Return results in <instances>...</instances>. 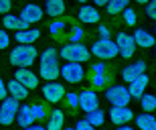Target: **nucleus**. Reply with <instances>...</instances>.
<instances>
[{"mask_svg": "<svg viewBox=\"0 0 156 130\" xmlns=\"http://www.w3.org/2000/svg\"><path fill=\"white\" fill-rule=\"evenodd\" d=\"M35 59H37V49L33 47V45H16V47L10 51V63L16 65L18 69L33 65Z\"/></svg>", "mask_w": 156, "mask_h": 130, "instance_id": "nucleus-1", "label": "nucleus"}, {"mask_svg": "<svg viewBox=\"0 0 156 130\" xmlns=\"http://www.w3.org/2000/svg\"><path fill=\"white\" fill-rule=\"evenodd\" d=\"M59 55H61L65 61L85 63L91 53H89V51L85 49V45H81V43H67V45H63V49L59 51Z\"/></svg>", "mask_w": 156, "mask_h": 130, "instance_id": "nucleus-2", "label": "nucleus"}, {"mask_svg": "<svg viewBox=\"0 0 156 130\" xmlns=\"http://www.w3.org/2000/svg\"><path fill=\"white\" fill-rule=\"evenodd\" d=\"M105 98L114 108H122V106H128L130 104V92H128L126 85H110L105 89Z\"/></svg>", "mask_w": 156, "mask_h": 130, "instance_id": "nucleus-3", "label": "nucleus"}, {"mask_svg": "<svg viewBox=\"0 0 156 130\" xmlns=\"http://www.w3.org/2000/svg\"><path fill=\"white\" fill-rule=\"evenodd\" d=\"M59 75L63 77L65 81L69 83H79L85 75V69H83V65L81 63H73V61H67L65 65L59 67Z\"/></svg>", "mask_w": 156, "mask_h": 130, "instance_id": "nucleus-4", "label": "nucleus"}, {"mask_svg": "<svg viewBox=\"0 0 156 130\" xmlns=\"http://www.w3.org/2000/svg\"><path fill=\"white\" fill-rule=\"evenodd\" d=\"M91 53L99 59H114L118 55V47L112 39H99L91 45Z\"/></svg>", "mask_w": 156, "mask_h": 130, "instance_id": "nucleus-5", "label": "nucleus"}, {"mask_svg": "<svg viewBox=\"0 0 156 130\" xmlns=\"http://www.w3.org/2000/svg\"><path fill=\"white\" fill-rule=\"evenodd\" d=\"M16 112H18V102L14 98H4L2 104H0V124H12L14 118H16Z\"/></svg>", "mask_w": 156, "mask_h": 130, "instance_id": "nucleus-6", "label": "nucleus"}, {"mask_svg": "<svg viewBox=\"0 0 156 130\" xmlns=\"http://www.w3.org/2000/svg\"><path fill=\"white\" fill-rule=\"evenodd\" d=\"M116 47H118V53L124 57V59H130L136 51V43H134L132 35H128V33H118V39L116 41Z\"/></svg>", "mask_w": 156, "mask_h": 130, "instance_id": "nucleus-7", "label": "nucleus"}, {"mask_svg": "<svg viewBox=\"0 0 156 130\" xmlns=\"http://www.w3.org/2000/svg\"><path fill=\"white\" fill-rule=\"evenodd\" d=\"M98 106H99V98H98V94H95L93 89H83V92L79 94V108L85 114L98 110Z\"/></svg>", "mask_w": 156, "mask_h": 130, "instance_id": "nucleus-8", "label": "nucleus"}, {"mask_svg": "<svg viewBox=\"0 0 156 130\" xmlns=\"http://www.w3.org/2000/svg\"><path fill=\"white\" fill-rule=\"evenodd\" d=\"M43 14H45V12H43V8H41L39 4H33V2H30V4H27L23 10H20L18 18H20V20H24L27 24H35V23H39L41 18H43Z\"/></svg>", "mask_w": 156, "mask_h": 130, "instance_id": "nucleus-9", "label": "nucleus"}, {"mask_svg": "<svg viewBox=\"0 0 156 130\" xmlns=\"http://www.w3.org/2000/svg\"><path fill=\"white\" fill-rule=\"evenodd\" d=\"M43 96H45L47 102L57 104V102H61L65 98V88L61 85V83H57V81H49L45 88H43Z\"/></svg>", "mask_w": 156, "mask_h": 130, "instance_id": "nucleus-10", "label": "nucleus"}, {"mask_svg": "<svg viewBox=\"0 0 156 130\" xmlns=\"http://www.w3.org/2000/svg\"><path fill=\"white\" fill-rule=\"evenodd\" d=\"M14 79H16L18 83H23L27 89H35L37 85H39V77H37L29 67H20V69H16Z\"/></svg>", "mask_w": 156, "mask_h": 130, "instance_id": "nucleus-11", "label": "nucleus"}, {"mask_svg": "<svg viewBox=\"0 0 156 130\" xmlns=\"http://www.w3.org/2000/svg\"><path fill=\"white\" fill-rule=\"evenodd\" d=\"M144 73H146V63H144V61H136L134 65H126V67H124V71H122V77H124V81L132 83L136 77L144 75Z\"/></svg>", "mask_w": 156, "mask_h": 130, "instance_id": "nucleus-12", "label": "nucleus"}, {"mask_svg": "<svg viewBox=\"0 0 156 130\" xmlns=\"http://www.w3.org/2000/svg\"><path fill=\"white\" fill-rule=\"evenodd\" d=\"M110 118H112V122H114V124L124 126V124H128V122H130V120L134 118V112H132V110H130L128 106H122V108H112Z\"/></svg>", "mask_w": 156, "mask_h": 130, "instance_id": "nucleus-13", "label": "nucleus"}, {"mask_svg": "<svg viewBox=\"0 0 156 130\" xmlns=\"http://www.w3.org/2000/svg\"><path fill=\"white\" fill-rule=\"evenodd\" d=\"M148 81H150V79H148V75H140V77H136V79H134L132 83H130V88H128V92H130V98H142V94H144L146 92V88H148Z\"/></svg>", "mask_w": 156, "mask_h": 130, "instance_id": "nucleus-14", "label": "nucleus"}, {"mask_svg": "<svg viewBox=\"0 0 156 130\" xmlns=\"http://www.w3.org/2000/svg\"><path fill=\"white\" fill-rule=\"evenodd\" d=\"M65 124V112L63 110H53L47 114V130H61Z\"/></svg>", "mask_w": 156, "mask_h": 130, "instance_id": "nucleus-15", "label": "nucleus"}, {"mask_svg": "<svg viewBox=\"0 0 156 130\" xmlns=\"http://www.w3.org/2000/svg\"><path fill=\"white\" fill-rule=\"evenodd\" d=\"M39 37H41L39 29H24V31H16L14 39H16L18 45H33Z\"/></svg>", "mask_w": 156, "mask_h": 130, "instance_id": "nucleus-16", "label": "nucleus"}, {"mask_svg": "<svg viewBox=\"0 0 156 130\" xmlns=\"http://www.w3.org/2000/svg\"><path fill=\"white\" fill-rule=\"evenodd\" d=\"M134 43H136V47H144V49H150V47H154L156 45V39L148 33V31H144V29H138L136 33H134Z\"/></svg>", "mask_w": 156, "mask_h": 130, "instance_id": "nucleus-17", "label": "nucleus"}, {"mask_svg": "<svg viewBox=\"0 0 156 130\" xmlns=\"http://www.w3.org/2000/svg\"><path fill=\"white\" fill-rule=\"evenodd\" d=\"M6 92L10 94V98H14L16 102L24 100V98H29V89L24 88L23 83H18L16 79H12V81L6 83Z\"/></svg>", "mask_w": 156, "mask_h": 130, "instance_id": "nucleus-18", "label": "nucleus"}, {"mask_svg": "<svg viewBox=\"0 0 156 130\" xmlns=\"http://www.w3.org/2000/svg\"><path fill=\"white\" fill-rule=\"evenodd\" d=\"M77 16H79V20H81V23L91 24V23H98L101 14L98 12V8H95V6H87V4H85V6H83V8H81L79 12H77Z\"/></svg>", "mask_w": 156, "mask_h": 130, "instance_id": "nucleus-19", "label": "nucleus"}, {"mask_svg": "<svg viewBox=\"0 0 156 130\" xmlns=\"http://www.w3.org/2000/svg\"><path fill=\"white\" fill-rule=\"evenodd\" d=\"M49 16L53 18H59V16H63L65 14V2L63 0H47L45 2V10Z\"/></svg>", "mask_w": 156, "mask_h": 130, "instance_id": "nucleus-20", "label": "nucleus"}, {"mask_svg": "<svg viewBox=\"0 0 156 130\" xmlns=\"http://www.w3.org/2000/svg\"><path fill=\"white\" fill-rule=\"evenodd\" d=\"M136 126H138V130H156V116L154 114H140V116H136Z\"/></svg>", "mask_w": 156, "mask_h": 130, "instance_id": "nucleus-21", "label": "nucleus"}, {"mask_svg": "<svg viewBox=\"0 0 156 130\" xmlns=\"http://www.w3.org/2000/svg\"><path fill=\"white\" fill-rule=\"evenodd\" d=\"M18 122V124L23 126V128H27V126H33V122H35V116H33V112H30V106H20L16 112V118H14Z\"/></svg>", "mask_w": 156, "mask_h": 130, "instance_id": "nucleus-22", "label": "nucleus"}, {"mask_svg": "<svg viewBox=\"0 0 156 130\" xmlns=\"http://www.w3.org/2000/svg\"><path fill=\"white\" fill-rule=\"evenodd\" d=\"M39 75L47 81H55L59 77V63H47L39 67Z\"/></svg>", "mask_w": 156, "mask_h": 130, "instance_id": "nucleus-23", "label": "nucleus"}, {"mask_svg": "<svg viewBox=\"0 0 156 130\" xmlns=\"http://www.w3.org/2000/svg\"><path fill=\"white\" fill-rule=\"evenodd\" d=\"M4 29L8 31H24V29H29V24L24 23V20H20V18L16 16V14H4Z\"/></svg>", "mask_w": 156, "mask_h": 130, "instance_id": "nucleus-24", "label": "nucleus"}, {"mask_svg": "<svg viewBox=\"0 0 156 130\" xmlns=\"http://www.w3.org/2000/svg\"><path fill=\"white\" fill-rule=\"evenodd\" d=\"M140 104H142V110H144V112L152 114L156 110V96L154 94H142Z\"/></svg>", "mask_w": 156, "mask_h": 130, "instance_id": "nucleus-25", "label": "nucleus"}, {"mask_svg": "<svg viewBox=\"0 0 156 130\" xmlns=\"http://www.w3.org/2000/svg\"><path fill=\"white\" fill-rule=\"evenodd\" d=\"M57 57H59V51L53 47H47L43 53H41V65H47V63H57Z\"/></svg>", "mask_w": 156, "mask_h": 130, "instance_id": "nucleus-26", "label": "nucleus"}, {"mask_svg": "<svg viewBox=\"0 0 156 130\" xmlns=\"http://www.w3.org/2000/svg\"><path fill=\"white\" fill-rule=\"evenodd\" d=\"M128 2H130V0H110V2L105 4V8H108L110 14H118V12H124L128 8Z\"/></svg>", "mask_w": 156, "mask_h": 130, "instance_id": "nucleus-27", "label": "nucleus"}, {"mask_svg": "<svg viewBox=\"0 0 156 130\" xmlns=\"http://www.w3.org/2000/svg\"><path fill=\"white\" fill-rule=\"evenodd\" d=\"M87 122H89V124H91V126H101V124H104V120H105V116H104V112H101V110H99V108H98V110H93V112H89V114H87Z\"/></svg>", "mask_w": 156, "mask_h": 130, "instance_id": "nucleus-28", "label": "nucleus"}, {"mask_svg": "<svg viewBox=\"0 0 156 130\" xmlns=\"http://www.w3.org/2000/svg\"><path fill=\"white\" fill-rule=\"evenodd\" d=\"M108 81H110V73H91L93 88H105Z\"/></svg>", "mask_w": 156, "mask_h": 130, "instance_id": "nucleus-29", "label": "nucleus"}, {"mask_svg": "<svg viewBox=\"0 0 156 130\" xmlns=\"http://www.w3.org/2000/svg\"><path fill=\"white\" fill-rule=\"evenodd\" d=\"M49 29H51V35L53 37L61 39V37H63V31H65V20H53Z\"/></svg>", "mask_w": 156, "mask_h": 130, "instance_id": "nucleus-30", "label": "nucleus"}, {"mask_svg": "<svg viewBox=\"0 0 156 130\" xmlns=\"http://www.w3.org/2000/svg\"><path fill=\"white\" fill-rule=\"evenodd\" d=\"M30 112H33L35 120H41V118H47L49 110L45 108V104H33V106H30Z\"/></svg>", "mask_w": 156, "mask_h": 130, "instance_id": "nucleus-31", "label": "nucleus"}, {"mask_svg": "<svg viewBox=\"0 0 156 130\" xmlns=\"http://www.w3.org/2000/svg\"><path fill=\"white\" fill-rule=\"evenodd\" d=\"M65 104H67V108H71V110H75V108H79V94H75V92H69V94H65Z\"/></svg>", "mask_w": 156, "mask_h": 130, "instance_id": "nucleus-32", "label": "nucleus"}, {"mask_svg": "<svg viewBox=\"0 0 156 130\" xmlns=\"http://www.w3.org/2000/svg\"><path fill=\"white\" fill-rule=\"evenodd\" d=\"M83 35H85V33H83L81 27H73V29H71V35H69V43H79L81 39H83Z\"/></svg>", "mask_w": 156, "mask_h": 130, "instance_id": "nucleus-33", "label": "nucleus"}, {"mask_svg": "<svg viewBox=\"0 0 156 130\" xmlns=\"http://www.w3.org/2000/svg\"><path fill=\"white\" fill-rule=\"evenodd\" d=\"M136 20H138V14H136L132 8H126V10H124V23L132 27V24H136Z\"/></svg>", "mask_w": 156, "mask_h": 130, "instance_id": "nucleus-34", "label": "nucleus"}, {"mask_svg": "<svg viewBox=\"0 0 156 130\" xmlns=\"http://www.w3.org/2000/svg\"><path fill=\"white\" fill-rule=\"evenodd\" d=\"M91 73H110V69H108V65L104 61H99V63L91 65Z\"/></svg>", "mask_w": 156, "mask_h": 130, "instance_id": "nucleus-35", "label": "nucleus"}, {"mask_svg": "<svg viewBox=\"0 0 156 130\" xmlns=\"http://www.w3.org/2000/svg\"><path fill=\"white\" fill-rule=\"evenodd\" d=\"M8 45H10V35L4 29H0V49H6Z\"/></svg>", "mask_w": 156, "mask_h": 130, "instance_id": "nucleus-36", "label": "nucleus"}, {"mask_svg": "<svg viewBox=\"0 0 156 130\" xmlns=\"http://www.w3.org/2000/svg\"><path fill=\"white\" fill-rule=\"evenodd\" d=\"M146 14L156 20V0H150V2L146 4Z\"/></svg>", "mask_w": 156, "mask_h": 130, "instance_id": "nucleus-37", "label": "nucleus"}, {"mask_svg": "<svg viewBox=\"0 0 156 130\" xmlns=\"http://www.w3.org/2000/svg\"><path fill=\"white\" fill-rule=\"evenodd\" d=\"M73 130H95V126H91L89 122H87V120H79Z\"/></svg>", "mask_w": 156, "mask_h": 130, "instance_id": "nucleus-38", "label": "nucleus"}, {"mask_svg": "<svg viewBox=\"0 0 156 130\" xmlns=\"http://www.w3.org/2000/svg\"><path fill=\"white\" fill-rule=\"evenodd\" d=\"M12 8V2L10 0H0V14H8Z\"/></svg>", "mask_w": 156, "mask_h": 130, "instance_id": "nucleus-39", "label": "nucleus"}, {"mask_svg": "<svg viewBox=\"0 0 156 130\" xmlns=\"http://www.w3.org/2000/svg\"><path fill=\"white\" fill-rule=\"evenodd\" d=\"M98 33H99V37H101V39H110V29H108L105 24H99V27H98Z\"/></svg>", "mask_w": 156, "mask_h": 130, "instance_id": "nucleus-40", "label": "nucleus"}, {"mask_svg": "<svg viewBox=\"0 0 156 130\" xmlns=\"http://www.w3.org/2000/svg\"><path fill=\"white\" fill-rule=\"evenodd\" d=\"M6 98V83H4V79L0 77V102Z\"/></svg>", "mask_w": 156, "mask_h": 130, "instance_id": "nucleus-41", "label": "nucleus"}, {"mask_svg": "<svg viewBox=\"0 0 156 130\" xmlns=\"http://www.w3.org/2000/svg\"><path fill=\"white\" fill-rule=\"evenodd\" d=\"M24 130H47V128H45V126H39V124H37V126H27Z\"/></svg>", "mask_w": 156, "mask_h": 130, "instance_id": "nucleus-42", "label": "nucleus"}, {"mask_svg": "<svg viewBox=\"0 0 156 130\" xmlns=\"http://www.w3.org/2000/svg\"><path fill=\"white\" fill-rule=\"evenodd\" d=\"M93 2H95V4H98V6H105V4H108V2H110V0H93Z\"/></svg>", "mask_w": 156, "mask_h": 130, "instance_id": "nucleus-43", "label": "nucleus"}, {"mask_svg": "<svg viewBox=\"0 0 156 130\" xmlns=\"http://www.w3.org/2000/svg\"><path fill=\"white\" fill-rule=\"evenodd\" d=\"M118 130H134V128H130V126L124 124V126H118Z\"/></svg>", "mask_w": 156, "mask_h": 130, "instance_id": "nucleus-44", "label": "nucleus"}, {"mask_svg": "<svg viewBox=\"0 0 156 130\" xmlns=\"http://www.w3.org/2000/svg\"><path fill=\"white\" fill-rule=\"evenodd\" d=\"M134 2H138V4H148L150 0H134Z\"/></svg>", "mask_w": 156, "mask_h": 130, "instance_id": "nucleus-45", "label": "nucleus"}, {"mask_svg": "<svg viewBox=\"0 0 156 130\" xmlns=\"http://www.w3.org/2000/svg\"><path fill=\"white\" fill-rule=\"evenodd\" d=\"M61 130H73V128H61Z\"/></svg>", "mask_w": 156, "mask_h": 130, "instance_id": "nucleus-46", "label": "nucleus"}, {"mask_svg": "<svg viewBox=\"0 0 156 130\" xmlns=\"http://www.w3.org/2000/svg\"><path fill=\"white\" fill-rule=\"evenodd\" d=\"M79 2H83V4H85V2H87V0H79Z\"/></svg>", "mask_w": 156, "mask_h": 130, "instance_id": "nucleus-47", "label": "nucleus"}, {"mask_svg": "<svg viewBox=\"0 0 156 130\" xmlns=\"http://www.w3.org/2000/svg\"><path fill=\"white\" fill-rule=\"evenodd\" d=\"M154 33H156V29H154Z\"/></svg>", "mask_w": 156, "mask_h": 130, "instance_id": "nucleus-48", "label": "nucleus"}, {"mask_svg": "<svg viewBox=\"0 0 156 130\" xmlns=\"http://www.w3.org/2000/svg\"><path fill=\"white\" fill-rule=\"evenodd\" d=\"M154 96H156V94H154Z\"/></svg>", "mask_w": 156, "mask_h": 130, "instance_id": "nucleus-49", "label": "nucleus"}]
</instances>
